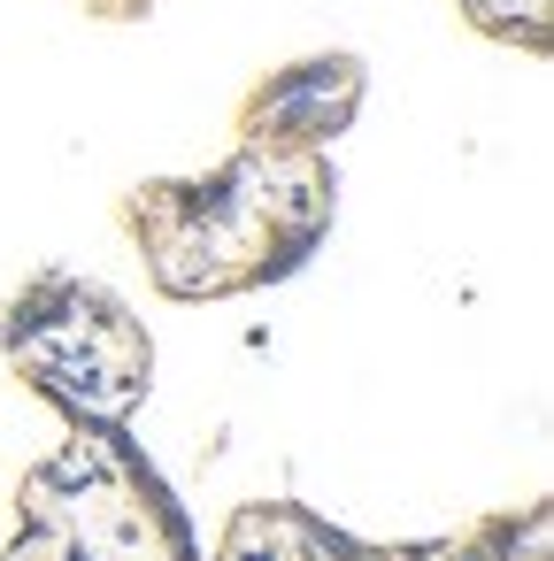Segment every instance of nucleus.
<instances>
[{
    "label": "nucleus",
    "instance_id": "obj_5",
    "mask_svg": "<svg viewBox=\"0 0 554 561\" xmlns=\"http://www.w3.org/2000/svg\"><path fill=\"white\" fill-rule=\"evenodd\" d=\"M362 108V62L354 55H308L293 70H270L255 101L239 108V147H285V154H331V139Z\"/></svg>",
    "mask_w": 554,
    "mask_h": 561
},
{
    "label": "nucleus",
    "instance_id": "obj_1",
    "mask_svg": "<svg viewBox=\"0 0 554 561\" xmlns=\"http://www.w3.org/2000/svg\"><path fill=\"white\" fill-rule=\"evenodd\" d=\"M339 208L331 154L231 147L208 178H155L132 193L124 224L147 254V277L170 300H231L293 277Z\"/></svg>",
    "mask_w": 554,
    "mask_h": 561
},
{
    "label": "nucleus",
    "instance_id": "obj_2",
    "mask_svg": "<svg viewBox=\"0 0 554 561\" xmlns=\"http://www.w3.org/2000/svg\"><path fill=\"white\" fill-rule=\"evenodd\" d=\"M0 561H208L162 469L132 431H70L55 461L24 477L16 538Z\"/></svg>",
    "mask_w": 554,
    "mask_h": 561
},
{
    "label": "nucleus",
    "instance_id": "obj_4",
    "mask_svg": "<svg viewBox=\"0 0 554 561\" xmlns=\"http://www.w3.org/2000/svg\"><path fill=\"white\" fill-rule=\"evenodd\" d=\"M216 561H546V507H523V523L493 515V523H477L462 538H431V546H362L293 500H247V507H231Z\"/></svg>",
    "mask_w": 554,
    "mask_h": 561
},
{
    "label": "nucleus",
    "instance_id": "obj_3",
    "mask_svg": "<svg viewBox=\"0 0 554 561\" xmlns=\"http://www.w3.org/2000/svg\"><path fill=\"white\" fill-rule=\"evenodd\" d=\"M9 369L70 415V431H132L147 385H155V339L147 323L93 277L47 270L0 316Z\"/></svg>",
    "mask_w": 554,
    "mask_h": 561
},
{
    "label": "nucleus",
    "instance_id": "obj_6",
    "mask_svg": "<svg viewBox=\"0 0 554 561\" xmlns=\"http://www.w3.org/2000/svg\"><path fill=\"white\" fill-rule=\"evenodd\" d=\"M470 32L516 47V55H546L554 47V0H462Z\"/></svg>",
    "mask_w": 554,
    "mask_h": 561
}]
</instances>
